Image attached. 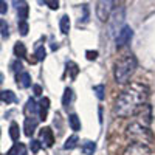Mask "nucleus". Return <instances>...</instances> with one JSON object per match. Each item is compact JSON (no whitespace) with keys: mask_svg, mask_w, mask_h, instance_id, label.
Segmentation results:
<instances>
[{"mask_svg":"<svg viewBox=\"0 0 155 155\" xmlns=\"http://www.w3.org/2000/svg\"><path fill=\"white\" fill-rule=\"evenodd\" d=\"M45 5H48L51 9H58L59 8V2H54V0H45Z\"/></svg>","mask_w":155,"mask_h":155,"instance_id":"27","label":"nucleus"},{"mask_svg":"<svg viewBox=\"0 0 155 155\" xmlns=\"http://www.w3.org/2000/svg\"><path fill=\"white\" fill-rule=\"evenodd\" d=\"M78 137L76 135H71L70 138H67V141H65V144H64V149L65 150H71V149H74L76 146H78Z\"/></svg>","mask_w":155,"mask_h":155,"instance_id":"18","label":"nucleus"},{"mask_svg":"<svg viewBox=\"0 0 155 155\" xmlns=\"http://www.w3.org/2000/svg\"><path fill=\"white\" fill-rule=\"evenodd\" d=\"M107 20H109V34L110 36L118 34V31L121 30V25L126 20V8L120 6V8H116L115 11H112Z\"/></svg>","mask_w":155,"mask_h":155,"instance_id":"3","label":"nucleus"},{"mask_svg":"<svg viewBox=\"0 0 155 155\" xmlns=\"http://www.w3.org/2000/svg\"><path fill=\"white\" fill-rule=\"evenodd\" d=\"M68 124H70V127H71V130H74V132L81 130V121H79V118H78L76 113H71V115L68 116Z\"/></svg>","mask_w":155,"mask_h":155,"instance_id":"13","label":"nucleus"},{"mask_svg":"<svg viewBox=\"0 0 155 155\" xmlns=\"http://www.w3.org/2000/svg\"><path fill=\"white\" fill-rule=\"evenodd\" d=\"M8 155H27V147L22 143H16L12 146V149L8 152Z\"/></svg>","mask_w":155,"mask_h":155,"instance_id":"15","label":"nucleus"},{"mask_svg":"<svg viewBox=\"0 0 155 155\" xmlns=\"http://www.w3.org/2000/svg\"><path fill=\"white\" fill-rule=\"evenodd\" d=\"M31 150L34 152V153H37L39 152V149H41V141H37V140H31Z\"/></svg>","mask_w":155,"mask_h":155,"instance_id":"26","label":"nucleus"},{"mask_svg":"<svg viewBox=\"0 0 155 155\" xmlns=\"http://www.w3.org/2000/svg\"><path fill=\"white\" fill-rule=\"evenodd\" d=\"M0 34H2V37H8L9 36V27L5 19H0Z\"/></svg>","mask_w":155,"mask_h":155,"instance_id":"22","label":"nucleus"},{"mask_svg":"<svg viewBox=\"0 0 155 155\" xmlns=\"http://www.w3.org/2000/svg\"><path fill=\"white\" fill-rule=\"evenodd\" d=\"M135 68H137V59L132 54H129V56L123 58L121 61H118L116 65H115V79H116V82H120V84L127 82L129 79H130V76L134 74Z\"/></svg>","mask_w":155,"mask_h":155,"instance_id":"2","label":"nucleus"},{"mask_svg":"<svg viewBox=\"0 0 155 155\" xmlns=\"http://www.w3.org/2000/svg\"><path fill=\"white\" fill-rule=\"evenodd\" d=\"M147 99V90L146 87L134 84L130 88L124 90L120 95V98L116 99L115 104V113L118 116H129L134 115L140 107H143V104Z\"/></svg>","mask_w":155,"mask_h":155,"instance_id":"1","label":"nucleus"},{"mask_svg":"<svg viewBox=\"0 0 155 155\" xmlns=\"http://www.w3.org/2000/svg\"><path fill=\"white\" fill-rule=\"evenodd\" d=\"M87 59H90V61H95L96 58H98V51H87Z\"/></svg>","mask_w":155,"mask_h":155,"instance_id":"28","label":"nucleus"},{"mask_svg":"<svg viewBox=\"0 0 155 155\" xmlns=\"http://www.w3.org/2000/svg\"><path fill=\"white\" fill-rule=\"evenodd\" d=\"M124 155H150V149L143 141H137L124 150Z\"/></svg>","mask_w":155,"mask_h":155,"instance_id":"5","label":"nucleus"},{"mask_svg":"<svg viewBox=\"0 0 155 155\" xmlns=\"http://www.w3.org/2000/svg\"><path fill=\"white\" fill-rule=\"evenodd\" d=\"M132 36H134V30L130 27H127V25L123 27L118 31V34H116V47H123V45L129 44L130 39H132Z\"/></svg>","mask_w":155,"mask_h":155,"instance_id":"6","label":"nucleus"},{"mask_svg":"<svg viewBox=\"0 0 155 155\" xmlns=\"http://www.w3.org/2000/svg\"><path fill=\"white\" fill-rule=\"evenodd\" d=\"M27 113H28V115L31 113V118H33L34 115L39 113V104H37V102H36L33 98H30L28 102H27Z\"/></svg>","mask_w":155,"mask_h":155,"instance_id":"14","label":"nucleus"},{"mask_svg":"<svg viewBox=\"0 0 155 155\" xmlns=\"http://www.w3.org/2000/svg\"><path fill=\"white\" fill-rule=\"evenodd\" d=\"M95 93H96V96H98L99 101L104 99V85H96L95 87Z\"/></svg>","mask_w":155,"mask_h":155,"instance_id":"24","label":"nucleus"},{"mask_svg":"<svg viewBox=\"0 0 155 155\" xmlns=\"http://www.w3.org/2000/svg\"><path fill=\"white\" fill-rule=\"evenodd\" d=\"M9 137L12 141H17L19 140V126L17 123H12L11 127H9Z\"/></svg>","mask_w":155,"mask_h":155,"instance_id":"21","label":"nucleus"},{"mask_svg":"<svg viewBox=\"0 0 155 155\" xmlns=\"http://www.w3.org/2000/svg\"><path fill=\"white\" fill-rule=\"evenodd\" d=\"M34 95H36V96H41V95H42V88H41V85H34Z\"/></svg>","mask_w":155,"mask_h":155,"instance_id":"30","label":"nucleus"},{"mask_svg":"<svg viewBox=\"0 0 155 155\" xmlns=\"http://www.w3.org/2000/svg\"><path fill=\"white\" fill-rule=\"evenodd\" d=\"M19 31L22 36H27L28 34V23L27 22H19Z\"/></svg>","mask_w":155,"mask_h":155,"instance_id":"25","label":"nucleus"},{"mask_svg":"<svg viewBox=\"0 0 155 155\" xmlns=\"http://www.w3.org/2000/svg\"><path fill=\"white\" fill-rule=\"evenodd\" d=\"M36 127H37V121L34 118H31V116L27 118V120H25V127H23L25 129V135L31 137L34 134V130H36Z\"/></svg>","mask_w":155,"mask_h":155,"instance_id":"10","label":"nucleus"},{"mask_svg":"<svg viewBox=\"0 0 155 155\" xmlns=\"http://www.w3.org/2000/svg\"><path fill=\"white\" fill-rule=\"evenodd\" d=\"M14 5L17 6L20 22H25V19L28 17V5H27V2H14Z\"/></svg>","mask_w":155,"mask_h":155,"instance_id":"9","label":"nucleus"},{"mask_svg":"<svg viewBox=\"0 0 155 155\" xmlns=\"http://www.w3.org/2000/svg\"><path fill=\"white\" fill-rule=\"evenodd\" d=\"M41 141L47 146V147H51L54 143V135H53V130L50 127H44L41 130Z\"/></svg>","mask_w":155,"mask_h":155,"instance_id":"7","label":"nucleus"},{"mask_svg":"<svg viewBox=\"0 0 155 155\" xmlns=\"http://www.w3.org/2000/svg\"><path fill=\"white\" fill-rule=\"evenodd\" d=\"M112 6H113V2L110 0H101V2L96 3V16L101 22H106L112 12Z\"/></svg>","mask_w":155,"mask_h":155,"instance_id":"4","label":"nucleus"},{"mask_svg":"<svg viewBox=\"0 0 155 155\" xmlns=\"http://www.w3.org/2000/svg\"><path fill=\"white\" fill-rule=\"evenodd\" d=\"M6 11H8V5H6V2H2V0H0V14H5Z\"/></svg>","mask_w":155,"mask_h":155,"instance_id":"29","label":"nucleus"},{"mask_svg":"<svg viewBox=\"0 0 155 155\" xmlns=\"http://www.w3.org/2000/svg\"><path fill=\"white\" fill-rule=\"evenodd\" d=\"M17 85L20 88H28L31 85V76L27 73V71H22L19 76H17Z\"/></svg>","mask_w":155,"mask_h":155,"instance_id":"8","label":"nucleus"},{"mask_svg":"<svg viewBox=\"0 0 155 155\" xmlns=\"http://www.w3.org/2000/svg\"><path fill=\"white\" fill-rule=\"evenodd\" d=\"M14 53H16L17 58H25L27 56V48H25V45L22 42H17L14 45Z\"/></svg>","mask_w":155,"mask_h":155,"instance_id":"19","label":"nucleus"},{"mask_svg":"<svg viewBox=\"0 0 155 155\" xmlns=\"http://www.w3.org/2000/svg\"><path fill=\"white\" fill-rule=\"evenodd\" d=\"M59 27H61V31H62L64 34H67V33L70 31V19H68V16H62V17H61Z\"/></svg>","mask_w":155,"mask_h":155,"instance_id":"16","label":"nucleus"},{"mask_svg":"<svg viewBox=\"0 0 155 155\" xmlns=\"http://www.w3.org/2000/svg\"><path fill=\"white\" fill-rule=\"evenodd\" d=\"M48 109H50V99L44 98L41 102H39V115H41V120H47Z\"/></svg>","mask_w":155,"mask_h":155,"instance_id":"11","label":"nucleus"},{"mask_svg":"<svg viewBox=\"0 0 155 155\" xmlns=\"http://www.w3.org/2000/svg\"><path fill=\"white\" fill-rule=\"evenodd\" d=\"M71 99H73V92H71V88H65V92H64V98H62L64 107H68V104L71 102Z\"/></svg>","mask_w":155,"mask_h":155,"instance_id":"20","label":"nucleus"},{"mask_svg":"<svg viewBox=\"0 0 155 155\" xmlns=\"http://www.w3.org/2000/svg\"><path fill=\"white\" fill-rule=\"evenodd\" d=\"M95 149H96V144L93 143V141H85V143L82 144V152H84V155H93Z\"/></svg>","mask_w":155,"mask_h":155,"instance_id":"17","label":"nucleus"},{"mask_svg":"<svg viewBox=\"0 0 155 155\" xmlns=\"http://www.w3.org/2000/svg\"><path fill=\"white\" fill-rule=\"evenodd\" d=\"M45 54H47V51H45V48L44 47H37V50H36V61H44L45 59Z\"/></svg>","mask_w":155,"mask_h":155,"instance_id":"23","label":"nucleus"},{"mask_svg":"<svg viewBox=\"0 0 155 155\" xmlns=\"http://www.w3.org/2000/svg\"><path fill=\"white\" fill-rule=\"evenodd\" d=\"M0 101L6 102V104H9V102H16L17 98L16 95L11 92V90H5V92H0Z\"/></svg>","mask_w":155,"mask_h":155,"instance_id":"12","label":"nucleus"}]
</instances>
